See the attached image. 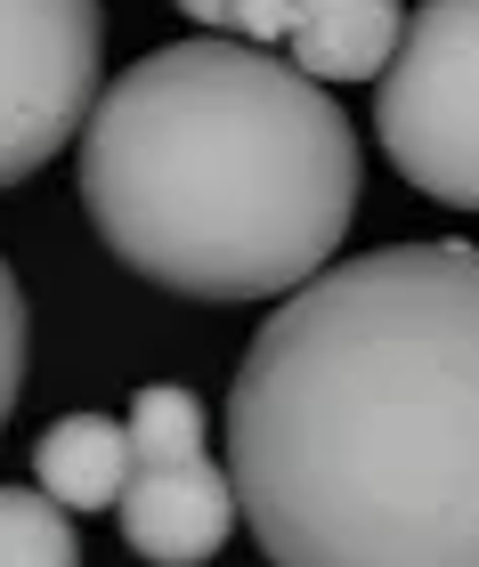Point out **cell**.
Segmentation results:
<instances>
[{
  "label": "cell",
  "instance_id": "6da1fadb",
  "mask_svg": "<svg viewBox=\"0 0 479 567\" xmlns=\"http://www.w3.org/2000/svg\"><path fill=\"white\" fill-rule=\"evenodd\" d=\"M228 478L268 567H479V244L293 284L236 365Z\"/></svg>",
  "mask_w": 479,
  "mask_h": 567
},
{
  "label": "cell",
  "instance_id": "7a4b0ae2",
  "mask_svg": "<svg viewBox=\"0 0 479 567\" xmlns=\"http://www.w3.org/2000/svg\"><path fill=\"white\" fill-rule=\"evenodd\" d=\"M82 212L163 292L285 300L358 219V138L285 49L195 33L90 97Z\"/></svg>",
  "mask_w": 479,
  "mask_h": 567
},
{
  "label": "cell",
  "instance_id": "3957f363",
  "mask_svg": "<svg viewBox=\"0 0 479 567\" xmlns=\"http://www.w3.org/2000/svg\"><path fill=\"white\" fill-rule=\"evenodd\" d=\"M390 171L447 212H479V0H422L374 73Z\"/></svg>",
  "mask_w": 479,
  "mask_h": 567
},
{
  "label": "cell",
  "instance_id": "277c9868",
  "mask_svg": "<svg viewBox=\"0 0 479 567\" xmlns=\"http://www.w3.org/2000/svg\"><path fill=\"white\" fill-rule=\"evenodd\" d=\"M98 0H0V187H24L90 122Z\"/></svg>",
  "mask_w": 479,
  "mask_h": 567
},
{
  "label": "cell",
  "instance_id": "5b68a950",
  "mask_svg": "<svg viewBox=\"0 0 479 567\" xmlns=\"http://www.w3.org/2000/svg\"><path fill=\"white\" fill-rule=\"evenodd\" d=\"M114 527L146 567H204L244 527V503H236V478L195 446V454L131 462V478L114 495Z\"/></svg>",
  "mask_w": 479,
  "mask_h": 567
},
{
  "label": "cell",
  "instance_id": "8992f818",
  "mask_svg": "<svg viewBox=\"0 0 479 567\" xmlns=\"http://www.w3.org/2000/svg\"><path fill=\"white\" fill-rule=\"evenodd\" d=\"M398 24H407L398 0H293L276 49L317 82H374L398 49Z\"/></svg>",
  "mask_w": 479,
  "mask_h": 567
},
{
  "label": "cell",
  "instance_id": "52a82bcc",
  "mask_svg": "<svg viewBox=\"0 0 479 567\" xmlns=\"http://www.w3.org/2000/svg\"><path fill=\"white\" fill-rule=\"evenodd\" d=\"M41 495H58L65 511H114L122 478H131V422L114 414H65L41 430L33 446Z\"/></svg>",
  "mask_w": 479,
  "mask_h": 567
},
{
  "label": "cell",
  "instance_id": "ba28073f",
  "mask_svg": "<svg viewBox=\"0 0 479 567\" xmlns=\"http://www.w3.org/2000/svg\"><path fill=\"white\" fill-rule=\"evenodd\" d=\"M0 567H82L73 511L41 486H0Z\"/></svg>",
  "mask_w": 479,
  "mask_h": 567
},
{
  "label": "cell",
  "instance_id": "9c48e42d",
  "mask_svg": "<svg viewBox=\"0 0 479 567\" xmlns=\"http://www.w3.org/2000/svg\"><path fill=\"white\" fill-rule=\"evenodd\" d=\"M195 446H204V405H195V390H180V381L139 390V405H131V462L195 454Z\"/></svg>",
  "mask_w": 479,
  "mask_h": 567
},
{
  "label": "cell",
  "instance_id": "30bf717a",
  "mask_svg": "<svg viewBox=\"0 0 479 567\" xmlns=\"http://www.w3.org/2000/svg\"><path fill=\"white\" fill-rule=\"evenodd\" d=\"M180 17H195L204 33H236V41H261L276 49L285 41V17H293V0H171Z\"/></svg>",
  "mask_w": 479,
  "mask_h": 567
},
{
  "label": "cell",
  "instance_id": "8fae6325",
  "mask_svg": "<svg viewBox=\"0 0 479 567\" xmlns=\"http://www.w3.org/2000/svg\"><path fill=\"white\" fill-rule=\"evenodd\" d=\"M17 390H24V292L0 260V422L17 414Z\"/></svg>",
  "mask_w": 479,
  "mask_h": 567
}]
</instances>
